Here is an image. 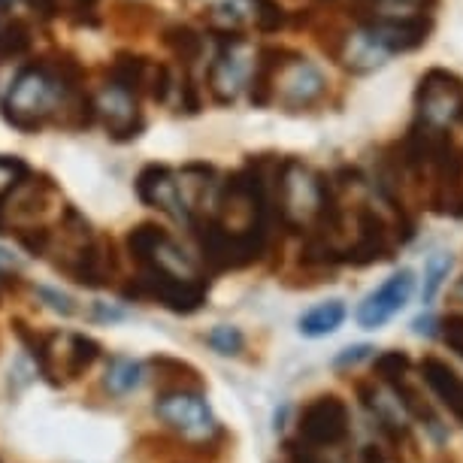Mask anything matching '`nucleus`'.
Returning a JSON list of instances; mask_svg holds the SVG:
<instances>
[{"mask_svg":"<svg viewBox=\"0 0 463 463\" xmlns=\"http://www.w3.org/2000/svg\"><path fill=\"white\" fill-rule=\"evenodd\" d=\"M451 297H454L458 303H463V279H458V285L451 288Z\"/></svg>","mask_w":463,"mask_h":463,"instance_id":"37998d69","label":"nucleus"},{"mask_svg":"<svg viewBox=\"0 0 463 463\" xmlns=\"http://www.w3.org/2000/svg\"><path fill=\"white\" fill-rule=\"evenodd\" d=\"M146 73H148V58L134 55V52H121L109 67V82L139 94V91H146Z\"/></svg>","mask_w":463,"mask_h":463,"instance_id":"b1692460","label":"nucleus"},{"mask_svg":"<svg viewBox=\"0 0 463 463\" xmlns=\"http://www.w3.org/2000/svg\"><path fill=\"white\" fill-rule=\"evenodd\" d=\"M400 246L397 227L384 218L379 209L361 203L354 209V240L345 242L339 260L352 267H370L379 260H391Z\"/></svg>","mask_w":463,"mask_h":463,"instance_id":"6e6552de","label":"nucleus"},{"mask_svg":"<svg viewBox=\"0 0 463 463\" xmlns=\"http://www.w3.org/2000/svg\"><path fill=\"white\" fill-rule=\"evenodd\" d=\"M345 318H348L345 300H327V303L312 306V309L306 312V316H300V321H297V327H300V334H303V336L318 339V336L336 334V330L345 325Z\"/></svg>","mask_w":463,"mask_h":463,"instance_id":"5701e85b","label":"nucleus"},{"mask_svg":"<svg viewBox=\"0 0 463 463\" xmlns=\"http://www.w3.org/2000/svg\"><path fill=\"white\" fill-rule=\"evenodd\" d=\"M418 373H421V382L430 388V394L449 409L454 421L463 424V379L458 375V370L449 366V361H442V357L427 354L418 364Z\"/></svg>","mask_w":463,"mask_h":463,"instance_id":"a211bd4d","label":"nucleus"},{"mask_svg":"<svg viewBox=\"0 0 463 463\" xmlns=\"http://www.w3.org/2000/svg\"><path fill=\"white\" fill-rule=\"evenodd\" d=\"M357 463H403V458L384 442H370L357 451Z\"/></svg>","mask_w":463,"mask_h":463,"instance_id":"72a5a7b5","label":"nucleus"},{"mask_svg":"<svg viewBox=\"0 0 463 463\" xmlns=\"http://www.w3.org/2000/svg\"><path fill=\"white\" fill-rule=\"evenodd\" d=\"M291 58L288 49H279V46H264L258 52L255 58V73H251V82H249V100L251 107L264 109L273 103V89H276V76L282 70L285 61Z\"/></svg>","mask_w":463,"mask_h":463,"instance_id":"aec40b11","label":"nucleus"},{"mask_svg":"<svg viewBox=\"0 0 463 463\" xmlns=\"http://www.w3.org/2000/svg\"><path fill=\"white\" fill-rule=\"evenodd\" d=\"M433 463H458V460H454V454H449L445 449H439V454H436V460H433Z\"/></svg>","mask_w":463,"mask_h":463,"instance_id":"79ce46f5","label":"nucleus"},{"mask_svg":"<svg viewBox=\"0 0 463 463\" xmlns=\"http://www.w3.org/2000/svg\"><path fill=\"white\" fill-rule=\"evenodd\" d=\"M28 49H31V28L24 22H13L0 31V67L24 58Z\"/></svg>","mask_w":463,"mask_h":463,"instance_id":"cd10ccee","label":"nucleus"},{"mask_svg":"<svg viewBox=\"0 0 463 463\" xmlns=\"http://www.w3.org/2000/svg\"><path fill=\"white\" fill-rule=\"evenodd\" d=\"M164 46H167L173 52V58L185 67H191L203 55V37H200L191 24H170V28L164 31Z\"/></svg>","mask_w":463,"mask_h":463,"instance_id":"393cba45","label":"nucleus"},{"mask_svg":"<svg viewBox=\"0 0 463 463\" xmlns=\"http://www.w3.org/2000/svg\"><path fill=\"white\" fill-rule=\"evenodd\" d=\"M121 297L134 303H158L176 316H194L209 300V279H176L155 269H137V276L121 285Z\"/></svg>","mask_w":463,"mask_h":463,"instance_id":"f03ea898","label":"nucleus"},{"mask_svg":"<svg viewBox=\"0 0 463 463\" xmlns=\"http://www.w3.org/2000/svg\"><path fill=\"white\" fill-rule=\"evenodd\" d=\"M91 103H94V118L103 121L109 137L134 139L143 130V112H139V100L134 91L107 80L100 85V91L91 98Z\"/></svg>","mask_w":463,"mask_h":463,"instance_id":"ddd939ff","label":"nucleus"},{"mask_svg":"<svg viewBox=\"0 0 463 463\" xmlns=\"http://www.w3.org/2000/svg\"><path fill=\"white\" fill-rule=\"evenodd\" d=\"M146 366H148V373H152V382H155V391H158V394H179V391H188V394H206L203 373H200L194 364L182 361V357L152 354Z\"/></svg>","mask_w":463,"mask_h":463,"instance_id":"f3484780","label":"nucleus"},{"mask_svg":"<svg viewBox=\"0 0 463 463\" xmlns=\"http://www.w3.org/2000/svg\"><path fill=\"white\" fill-rule=\"evenodd\" d=\"M330 58L339 61V67L348 70V73L366 76V73H375L379 67H384V61L391 55L373 40V33L366 31L364 24H354V28H345V33L339 37Z\"/></svg>","mask_w":463,"mask_h":463,"instance_id":"dca6fc26","label":"nucleus"},{"mask_svg":"<svg viewBox=\"0 0 463 463\" xmlns=\"http://www.w3.org/2000/svg\"><path fill=\"white\" fill-rule=\"evenodd\" d=\"M173 73L167 64H158V61H148V73H146V91L155 103H167L173 94Z\"/></svg>","mask_w":463,"mask_h":463,"instance_id":"2f4dec72","label":"nucleus"},{"mask_svg":"<svg viewBox=\"0 0 463 463\" xmlns=\"http://www.w3.org/2000/svg\"><path fill=\"white\" fill-rule=\"evenodd\" d=\"M415 121L430 130H451L463 121V80L451 70L433 67L418 80Z\"/></svg>","mask_w":463,"mask_h":463,"instance_id":"423d86ee","label":"nucleus"},{"mask_svg":"<svg viewBox=\"0 0 463 463\" xmlns=\"http://www.w3.org/2000/svg\"><path fill=\"white\" fill-rule=\"evenodd\" d=\"M325 94H327L325 73H321L312 61H306L303 55L291 52V58L285 61L276 76L273 103H279L285 112H303V109L316 107Z\"/></svg>","mask_w":463,"mask_h":463,"instance_id":"9d476101","label":"nucleus"},{"mask_svg":"<svg viewBox=\"0 0 463 463\" xmlns=\"http://www.w3.org/2000/svg\"><path fill=\"white\" fill-rule=\"evenodd\" d=\"M98 318H100V321H118V318H121V312H118V309H107L103 303H98Z\"/></svg>","mask_w":463,"mask_h":463,"instance_id":"a19ab883","label":"nucleus"},{"mask_svg":"<svg viewBox=\"0 0 463 463\" xmlns=\"http://www.w3.org/2000/svg\"><path fill=\"white\" fill-rule=\"evenodd\" d=\"M276 463H285V460H276Z\"/></svg>","mask_w":463,"mask_h":463,"instance_id":"a18cd8bd","label":"nucleus"},{"mask_svg":"<svg viewBox=\"0 0 463 463\" xmlns=\"http://www.w3.org/2000/svg\"><path fill=\"white\" fill-rule=\"evenodd\" d=\"M384 388L397 397V403L403 406V412L412 418V421H418L427 433H430V439L436 445H445V439H449V427L442 424V415L436 412V406L424 397L421 384L412 382V373L403 375V379L394 384H384Z\"/></svg>","mask_w":463,"mask_h":463,"instance_id":"6ab92c4d","label":"nucleus"},{"mask_svg":"<svg viewBox=\"0 0 463 463\" xmlns=\"http://www.w3.org/2000/svg\"><path fill=\"white\" fill-rule=\"evenodd\" d=\"M55 269H61L76 285L109 288L116 285V279H121V258L116 242L107 237H94L89 246L80 249L76 255H70L67 260H61Z\"/></svg>","mask_w":463,"mask_h":463,"instance_id":"f8f14e48","label":"nucleus"},{"mask_svg":"<svg viewBox=\"0 0 463 463\" xmlns=\"http://www.w3.org/2000/svg\"><path fill=\"white\" fill-rule=\"evenodd\" d=\"M412 291H415L412 269H400V273L388 276L373 294H366V300L361 306H357V325L364 330L384 327L409 300H412Z\"/></svg>","mask_w":463,"mask_h":463,"instance_id":"4468645a","label":"nucleus"},{"mask_svg":"<svg viewBox=\"0 0 463 463\" xmlns=\"http://www.w3.org/2000/svg\"><path fill=\"white\" fill-rule=\"evenodd\" d=\"M439 0H357L354 15H409V13H433Z\"/></svg>","mask_w":463,"mask_h":463,"instance_id":"a878e982","label":"nucleus"},{"mask_svg":"<svg viewBox=\"0 0 463 463\" xmlns=\"http://www.w3.org/2000/svg\"><path fill=\"white\" fill-rule=\"evenodd\" d=\"M449 348H451V352H458V354L463 357V336H460V339H451Z\"/></svg>","mask_w":463,"mask_h":463,"instance_id":"c03bdc74","label":"nucleus"},{"mask_svg":"<svg viewBox=\"0 0 463 463\" xmlns=\"http://www.w3.org/2000/svg\"><path fill=\"white\" fill-rule=\"evenodd\" d=\"M137 197L143 200L146 206L158 209V213H167L176 222H191V213L182 200V188H179V173L164 167V164H148V167L139 170L137 176Z\"/></svg>","mask_w":463,"mask_h":463,"instance_id":"2eb2a0df","label":"nucleus"},{"mask_svg":"<svg viewBox=\"0 0 463 463\" xmlns=\"http://www.w3.org/2000/svg\"><path fill=\"white\" fill-rule=\"evenodd\" d=\"M251 22L260 33H276L288 24V13L279 0H251Z\"/></svg>","mask_w":463,"mask_h":463,"instance_id":"7c9ffc66","label":"nucleus"},{"mask_svg":"<svg viewBox=\"0 0 463 463\" xmlns=\"http://www.w3.org/2000/svg\"><path fill=\"white\" fill-rule=\"evenodd\" d=\"M155 415H158V421L167 427L170 433H176L188 442L209 439V436H215L224 427V424H218L206 394H188V391H179V394H158V400H155Z\"/></svg>","mask_w":463,"mask_h":463,"instance_id":"1a4fd4ad","label":"nucleus"},{"mask_svg":"<svg viewBox=\"0 0 463 463\" xmlns=\"http://www.w3.org/2000/svg\"><path fill=\"white\" fill-rule=\"evenodd\" d=\"M203 339L215 354H224V357H237L242 354V348H246V336L233 325H215Z\"/></svg>","mask_w":463,"mask_h":463,"instance_id":"c756f323","label":"nucleus"},{"mask_svg":"<svg viewBox=\"0 0 463 463\" xmlns=\"http://www.w3.org/2000/svg\"><path fill=\"white\" fill-rule=\"evenodd\" d=\"M297 436L316 449H343L352 439V409L339 394H318L297 412Z\"/></svg>","mask_w":463,"mask_h":463,"instance_id":"0eeeda50","label":"nucleus"},{"mask_svg":"<svg viewBox=\"0 0 463 463\" xmlns=\"http://www.w3.org/2000/svg\"><path fill=\"white\" fill-rule=\"evenodd\" d=\"M454 269V258L449 251H433L424 264V288H421V300L433 303V297L439 294V288L445 285V279Z\"/></svg>","mask_w":463,"mask_h":463,"instance_id":"c85d7f7f","label":"nucleus"},{"mask_svg":"<svg viewBox=\"0 0 463 463\" xmlns=\"http://www.w3.org/2000/svg\"><path fill=\"white\" fill-rule=\"evenodd\" d=\"M28 4L40 15H46V19H55V15L61 13V0H28Z\"/></svg>","mask_w":463,"mask_h":463,"instance_id":"58836bf2","label":"nucleus"},{"mask_svg":"<svg viewBox=\"0 0 463 463\" xmlns=\"http://www.w3.org/2000/svg\"><path fill=\"white\" fill-rule=\"evenodd\" d=\"M37 294L43 297V300H46V306H49V309L61 312V316H73V312H76V303L70 300L67 294L55 291V288H37Z\"/></svg>","mask_w":463,"mask_h":463,"instance_id":"e433bc0d","label":"nucleus"},{"mask_svg":"<svg viewBox=\"0 0 463 463\" xmlns=\"http://www.w3.org/2000/svg\"><path fill=\"white\" fill-rule=\"evenodd\" d=\"M98 0H67V10L70 13H94Z\"/></svg>","mask_w":463,"mask_h":463,"instance_id":"ea45409f","label":"nucleus"},{"mask_svg":"<svg viewBox=\"0 0 463 463\" xmlns=\"http://www.w3.org/2000/svg\"><path fill=\"white\" fill-rule=\"evenodd\" d=\"M409 373H412V357H409V352H403V348H391V352L375 354L373 375L382 384H394Z\"/></svg>","mask_w":463,"mask_h":463,"instance_id":"bb28decb","label":"nucleus"},{"mask_svg":"<svg viewBox=\"0 0 463 463\" xmlns=\"http://www.w3.org/2000/svg\"><path fill=\"white\" fill-rule=\"evenodd\" d=\"M209 33L215 37H233L251 22V0H218L203 13Z\"/></svg>","mask_w":463,"mask_h":463,"instance_id":"412c9836","label":"nucleus"},{"mask_svg":"<svg viewBox=\"0 0 463 463\" xmlns=\"http://www.w3.org/2000/svg\"><path fill=\"white\" fill-rule=\"evenodd\" d=\"M103 348L98 339L85 334H61V330H46V343L37 354V370L52 388H61L67 382L82 379L94 364L100 361Z\"/></svg>","mask_w":463,"mask_h":463,"instance_id":"20e7f679","label":"nucleus"},{"mask_svg":"<svg viewBox=\"0 0 463 463\" xmlns=\"http://www.w3.org/2000/svg\"><path fill=\"white\" fill-rule=\"evenodd\" d=\"M218 40H222V46H218L213 64L206 70V89L215 103L231 107V103H237L249 91L258 52L251 49V43L242 33L218 37Z\"/></svg>","mask_w":463,"mask_h":463,"instance_id":"39448f33","label":"nucleus"},{"mask_svg":"<svg viewBox=\"0 0 463 463\" xmlns=\"http://www.w3.org/2000/svg\"><path fill=\"white\" fill-rule=\"evenodd\" d=\"M375 352L373 345H366V343H361V345H348V348H343L336 357H334V366L336 370H352V366H357L361 361H366Z\"/></svg>","mask_w":463,"mask_h":463,"instance_id":"c9c22d12","label":"nucleus"},{"mask_svg":"<svg viewBox=\"0 0 463 463\" xmlns=\"http://www.w3.org/2000/svg\"><path fill=\"white\" fill-rule=\"evenodd\" d=\"M146 382V366L134 361V357H109L107 370H103V388H107L109 397H128L134 394L139 384Z\"/></svg>","mask_w":463,"mask_h":463,"instance_id":"4be33fe9","label":"nucleus"},{"mask_svg":"<svg viewBox=\"0 0 463 463\" xmlns=\"http://www.w3.org/2000/svg\"><path fill=\"white\" fill-rule=\"evenodd\" d=\"M412 330L418 336H427V339H436L439 336V318H433V316H418L415 321H412Z\"/></svg>","mask_w":463,"mask_h":463,"instance_id":"4c0bfd02","label":"nucleus"},{"mask_svg":"<svg viewBox=\"0 0 463 463\" xmlns=\"http://www.w3.org/2000/svg\"><path fill=\"white\" fill-rule=\"evenodd\" d=\"M28 176H31L28 164L19 158H10V155H0V200L10 197Z\"/></svg>","mask_w":463,"mask_h":463,"instance_id":"473e14b6","label":"nucleus"},{"mask_svg":"<svg viewBox=\"0 0 463 463\" xmlns=\"http://www.w3.org/2000/svg\"><path fill=\"white\" fill-rule=\"evenodd\" d=\"M336 194V185L312 170L309 164L297 158H282L276 179V218L288 231H309L325 213L330 197Z\"/></svg>","mask_w":463,"mask_h":463,"instance_id":"f257e3e1","label":"nucleus"},{"mask_svg":"<svg viewBox=\"0 0 463 463\" xmlns=\"http://www.w3.org/2000/svg\"><path fill=\"white\" fill-rule=\"evenodd\" d=\"M173 91H179V112H188V116H194L200 109V94H197V85L191 76H182V82L173 85Z\"/></svg>","mask_w":463,"mask_h":463,"instance_id":"f704fd0d","label":"nucleus"},{"mask_svg":"<svg viewBox=\"0 0 463 463\" xmlns=\"http://www.w3.org/2000/svg\"><path fill=\"white\" fill-rule=\"evenodd\" d=\"M125 249H128V255L134 258L137 269H155V273L176 276V279L203 276L197 260L155 222H143V224L130 227L125 237Z\"/></svg>","mask_w":463,"mask_h":463,"instance_id":"7ed1b4c3","label":"nucleus"},{"mask_svg":"<svg viewBox=\"0 0 463 463\" xmlns=\"http://www.w3.org/2000/svg\"><path fill=\"white\" fill-rule=\"evenodd\" d=\"M357 24H364L373 33V40L388 55L421 49L433 33V13H409V15H357Z\"/></svg>","mask_w":463,"mask_h":463,"instance_id":"9b49d317","label":"nucleus"}]
</instances>
